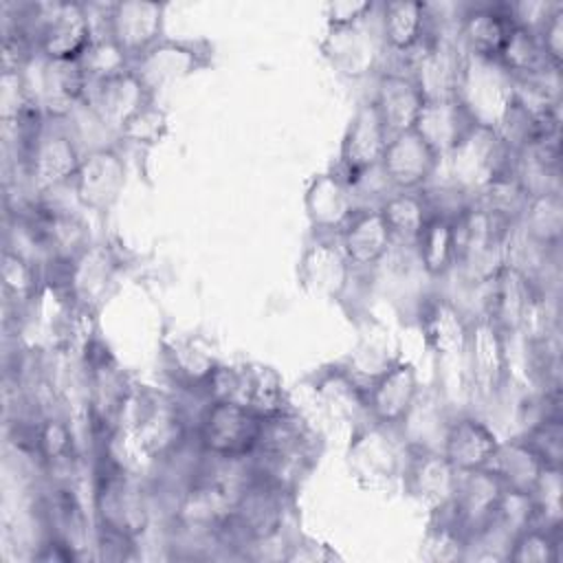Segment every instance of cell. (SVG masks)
I'll list each match as a JSON object with an SVG mask.
<instances>
[{
  "mask_svg": "<svg viewBox=\"0 0 563 563\" xmlns=\"http://www.w3.org/2000/svg\"><path fill=\"white\" fill-rule=\"evenodd\" d=\"M121 438L134 464L143 460L154 468L194 444V418L176 394L134 387L123 413Z\"/></svg>",
  "mask_w": 563,
  "mask_h": 563,
  "instance_id": "1",
  "label": "cell"
},
{
  "mask_svg": "<svg viewBox=\"0 0 563 563\" xmlns=\"http://www.w3.org/2000/svg\"><path fill=\"white\" fill-rule=\"evenodd\" d=\"M319 453V433L295 407H288L275 416L262 418L260 438L249 462L255 477L297 495L317 466Z\"/></svg>",
  "mask_w": 563,
  "mask_h": 563,
  "instance_id": "2",
  "label": "cell"
},
{
  "mask_svg": "<svg viewBox=\"0 0 563 563\" xmlns=\"http://www.w3.org/2000/svg\"><path fill=\"white\" fill-rule=\"evenodd\" d=\"M295 495L253 477L231 506L224 530L227 554L257 556L286 539Z\"/></svg>",
  "mask_w": 563,
  "mask_h": 563,
  "instance_id": "3",
  "label": "cell"
},
{
  "mask_svg": "<svg viewBox=\"0 0 563 563\" xmlns=\"http://www.w3.org/2000/svg\"><path fill=\"white\" fill-rule=\"evenodd\" d=\"M123 255L108 242L92 240L70 262L46 273V286H53L59 301L77 317H95L117 288L123 273Z\"/></svg>",
  "mask_w": 563,
  "mask_h": 563,
  "instance_id": "4",
  "label": "cell"
},
{
  "mask_svg": "<svg viewBox=\"0 0 563 563\" xmlns=\"http://www.w3.org/2000/svg\"><path fill=\"white\" fill-rule=\"evenodd\" d=\"M81 156L84 150L66 119H46L29 143L22 165L13 169H22L33 196L37 198L68 189Z\"/></svg>",
  "mask_w": 563,
  "mask_h": 563,
  "instance_id": "5",
  "label": "cell"
},
{
  "mask_svg": "<svg viewBox=\"0 0 563 563\" xmlns=\"http://www.w3.org/2000/svg\"><path fill=\"white\" fill-rule=\"evenodd\" d=\"M262 418L233 400H207L194 416V442L213 457L244 460L253 453Z\"/></svg>",
  "mask_w": 563,
  "mask_h": 563,
  "instance_id": "6",
  "label": "cell"
},
{
  "mask_svg": "<svg viewBox=\"0 0 563 563\" xmlns=\"http://www.w3.org/2000/svg\"><path fill=\"white\" fill-rule=\"evenodd\" d=\"M22 77L33 108L44 119H70L88 99L90 84L77 62H51L35 53L22 66Z\"/></svg>",
  "mask_w": 563,
  "mask_h": 563,
  "instance_id": "7",
  "label": "cell"
},
{
  "mask_svg": "<svg viewBox=\"0 0 563 563\" xmlns=\"http://www.w3.org/2000/svg\"><path fill=\"white\" fill-rule=\"evenodd\" d=\"M510 158L512 150L495 130L475 125L464 141L442 158V165H446V183L473 198L484 185L510 169Z\"/></svg>",
  "mask_w": 563,
  "mask_h": 563,
  "instance_id": "8",
  "label": "cell"
},
{
  "mask_svg": "<svg viewBox=\"0 0 563 563\" xmlns=\"http://www.w3.org/2000/svg\"><path fill=\"white\" fill-rule=\"evenodd\" d=\"M418 400V369L407 358H389L369 378H365L367 420L378 427L402 431Z\"/></svg>",
  "mask_w": 563,
  "mask_h": 563,
  "instance_id": "9",
  "label": "cell"
},
{
  "mask_svg": "<svg viewBox=\"0 0 563 563\" xmlns=\"http://www.w3.org/2000/svg\"><path fill=\"white\" fill-rule=\"evenodd\" d=\"M213 64V44L207 37H169L158 40L150 51L132 62V70L156 97L161 90L207 70Z\"/></svg>",
  "mask_w": 563,
  "mask_h": 563,
  "instance_id": "10",
  "label": "cell"
},
{
  "mask_svg": "<svg viewBox=\"0 0 563 563\" xmlns=\"http://www.w3.org/2000/svg\"><path fill=\"white\" fill-rule=\"evenodd\" d=\"M128 183V161L119 143H97L84 150L70 183L73 200L95 213H108Z\"/></svg>",
  "mask_w": 563,
  "mask_h": 563,
  "instance_id": "11",
  "label": "cell"
},
{
  "mask_svg": "<svg viewBox=\"0 0 563 563\" xmlns=\"http://www.w3.org/2000/svg\"><path fill=\"white\" fill-rule=\"evenodd\" d=\"M455 97L477 125L497 130L515 101V79L495 59L464 55Z\"/></svg>",
  "mask_w": 563,
  "mask_h": 563,
  "instance_id": "12",
  "label": "cell"
},
{
  "mask_svg": "<svg viewBox=\"0 0 563 563\" xmlns=\"http://www.w3.org/2000/svg\"><path fill=\"white\" fill-rule=\"evenodd\" d=\"M504 493V482L490 468L466 471L457 475V484L449 501L431 512L446 519L468 545V541L493 521Z\"/></svg>",
  "mask_w": 563,
  "mask_h": 563,
  "instance_id": "13",
  "label": "cell"
},
{
  "mask_svg": "<svg viewBox=\"0 0 563 563\" xmlns=\"http://www.w3.org/2000/svg\"><path fill=\"white\" fill-rule=\"evenodd\" d=\"M510 336L484 312L471 314L464 356L473 387L482 396H497L510 380Z\"/></svg>",
  "mask_w": 563,
  "mask_h": 563,
  "instance_id": "14",
  "label": "cell"
},
{
  "mask_svg": "<svg viewBox=\"0 0 563 563\" xmlns=\"http://www.w3.org/2000/svg\"><path fill=\"white\" fill-rule=\"evenodd\" d=\"M387 141H389L387 128H385L376 106L372 103V99L367 97V99L358 101V106L354 108V112L345 125L341 147H339V161H336L334 169L352 187H356L369 174L378 172Z\"/></svg>",
  "mask_w": 563,
  "mask_h": 563,
  "instance_id": "15",
  "label": "cell"
},
{
  "mask_svg": "<svg viewBox=\"0 0 563 563\" xmlns=\"http://www.w3.org/2000/svg\"><path fill=\"white\" fill-rule=\"evenodd\" d=\"M457 471L440 451V446L422 442H405V455L400 464L402 490L424 504L429 510L449 501L457 484Z\"/></svg>",
  "mask_w": 563,
  "mask_h": 563,
  "instance_id": "16",
  "label": "cell"
},
{
  "mask_svg": "<svg viewBox=\"0 0 563 563\" xmlns=\"http://www.w3.org/2000/svg\"><path fill=\"white\" fill-rule=\"evenodd\" d=\"M420 336L438 358H462L468 336L471 314L446 292L427 290L416 306Z\"/></svg>",
  "mask_w": 563,
  "mask_h": 563,
  "instance_id": "17",
  "label": "cell"
},
{
  "mask_svg": "<svg viewBox=\"0 0 563 563\" xmlns=\"http://www.w3.org/2000/svg\"><path fill=\"white\" fill-rule=\"evenodd\" d=\"M442 158L416 132L407 130L389 136L383 161L380 178L389 191H420L438 178Z\"/></svg>",
  "mask_w": 563,
  "mask_h": 563,
  "instance_id": "18",
  "label": "cell"
},
{
  "mask_svg": "<svg viewBox=\"0 0 563 563\" xmlns=\"http://www.w3.org/2000/svg\"><path fill=\"white\" fill-rule=\"evenodd\" d=\"M165 11L167 7L163 2H110L106 4L101 33L110 35L130 62H134L165 37Z\"/></svg>",
  "mask_w": 563,
  "mask_h": 563,
  "instance_id": "19",
  "label": "cell"
},
{
  "mask_svg": "<svg viewBox=\"0 0 563 563\" xmlns=\"http://www.w3.org/2000/svg\"><path fill=\"white\" fill-rule=\"evenodd\" d=\"M539 284L523 271L501 264L482 286V308L510 339L519 336L526 312L539 292Z\"/></svg>",
  "mask_w": 563,
  "mask_h": 563,
  "instance_id": "20",
  "label": "cell"
},
{
  "mask_svg": "<svg viewBox=\"0 0 563 563\" xmlns=\"http://www.w3.org/2000/svg\"><path fill=\"white\" fill-rule=\"evenodd\" d=\"M358 207L356 189L334 167L317 174L303 194V209L312 235L336 238Z\"/></svg>",
  "mask_w": 563,
  "mask_h": 563,
  "instance_id": "21",
  "label": "cell"
},
{
  "mask_svg": "<svg viewBox=\"0 0 563 563\" xmlns=\"http://www.w3.org/2000/svg\"><path fill=\"white\" fill-rule=\"evenodd\" d=\"M299 284L317 297L341 301L354 277V268L345 260L336 238L312 235L299 257Z\"/></svg>",
  "mask_w": 563,
  "mask_h": 563,
  "instance_id": "22",
  "label": "cell"
},
{
  "mask_svg": "<svg viewBox=\"0 0 563 563\" xmlns=\"http://www.w3.org/2000/svg\"><path fill=\"white\" fill-rule=\"evenodd\" d=\"M152 101H156V97L130 68L108 81L90 86L84 106L103 130L117 136L119 130Z\"/></svg>",
  "mask_w": 563,
  "mask_h": 563,
  "instance_id": "23",
  "label": "cell"
},
{
  "mask_svg": "<svg viewBox=\"0 0 563 563\" xmlns=\"http://www.w3.org/2000/svg\"><path fill=\"white\" fill-rule=\"evenodd\" d=\"M499 442L501 438L488 422L473 413H457L444 422L440 451L457 473H466L488 468Z\"/></svg>",
  "mask_w": 563,
  "mask_h": 563,
  "instance_id": "24",
  "label": "cell"
},
{
  "mask_svg": "<svg viewBox=\"0 0 563 563\" xmlns=\"http://www.w3.org/2000/svg\"><path fill=\"white\" fill-rule=\"evenodd\" d=\"M369 99L376 106L389 136L413 130L424 106L422 90L411 73L400 64L380 68L376 73V84Z\"/></svg>",
  "mask_w": 563,
  "mask_h": 563,
  "instance_id": "25",
  "label": "cell"
},
{
  "mask_svg": "<svg viewBox=\"0 0 563 563\" xmlns=\"http://www.w3.org/2000/svg\"><path fill=\"white\" fill-rule=\"evenodd\" d=\"M400 431H391L378 427L374 422H363L352 429L350 442V466L354 468L356 477H367L369 486L378 482L398 479L400 464L405 455V444L398 449L394 444V435Z\"/></svg>",
  "mask_w": 563,
  "mask_h": 563,
  "instance_id": "26",
  "label": "cell"
},
{
  "mask_svg": "<svg viewBox=\"0 0 563 563\" xmlns=\"http://www.w3.org/2000/svg\"><path fill=\"white\" fill-rule=\"evenodd\" d=\"M354 271L376 268L394 249V238L376 205H361L336 235Z\"/></svg>",
  "mask_w": 563,
  "mask_h": 563,
  "instance_id": "27",
  "label": "cell"
},
{
  "mask_svg": "<svg viewBox=\"0 0 563 563\" xmlns=\"http://www.w3.org/2000/svg\"><path fill=\"white\" fill-rule=\"evenodd\" d=\"M312 391L321 407L352 429L367 422L365 380L358 378L352 365L332 363L312 374Z\"/></svg>",
  "mask_w": 563,
  "mask_h": 563,
  "instance_id": "28",
  "label": "cell"
},
{
  "mask_svg": "<svg viewBox=\"0 0 563 563\" xmlns=\"http://www.w3.org/2000/svg\"><path fill=\"white\" fill-rule=\"evenodd\" d=\"M510 20L501 2L464 4L457 15L455 35L466 55L482 59H497L508 35Z\"/></svg>",
  "mask_w": 563,
  "mask_h": 563,
  "instance_id": "29",
  "label": "cell"
},
{
  "mask_svg": "<svg viewBox=\"0 0 563 563\" xmlns=\"http://www.w3.org/2000/svg\"><path fill=\"white\" fill-rule=\"evenodd\" d=\"M378 29L387 55L398 57V64L405 62L429 35L431 20L427 2L391 0L378 4Z\"/></svg>",
  "mask_w": 563,
  "mask_h": 563,
  "instance_id": "30",
  "label": "cell"
},
{
  "mask_svg": "<svg viewBox=\"0 0 563 563\" xmlns=\"http://www.w3.org/2000/svg\"><path fill=\"white\" fill-rule=\"evenodd\" d=\"M475 125V119L457 97H442L424 99L413 130L440 158H446Z\"/></svg>",
  "mask_w": 563,
  "mask_h": 563,
  "instance_id": "31",
  "label": "cell"
},
{
  "mask_svg": "<svg viewBox=\"0 0 563 563\" xmlns=\"http://www.w3.org/2000/svg\"><path fill=\"white\" fill-rule=\"evenodd\" d=\"M510 174L528 196L561 194V136H541L512 152Z\"/></svg>",
  "mask_w": 563,
  "mask_h": 563,
  "instance_id": "32",
  "label": "cell"
},
{
  "mask_svg": "<svg viewBox=\"0 0 563 563\" xmlns=\"http://www.w3.org/2000/svg\"><path fill=\"white\" fill-rule=\"evenodd\" d=\"M2 299L4 314L22 319L40 299L46 286V271L24 253L4 244L2 249Z\"/></svg>",
  "mask_w": 563,
  "mask_h": 563,
  "instance_id": "33",
  "label": "cell"
},
{
  "mask_svg": "<svg viewBox=\"0 0 563 563\" xmlns=\"http://www.w3.org/2000/svg\"><path fill=\"white\" fill-rule=\"evenodd\" d=\"M163 365L178 391L202 402V391L220 361L191 339H174L163 345Z\"/></svg>",
  "mask_w": 563,
  "mask_h": 563,
  "instance_id": "34",
  "label": "cell"
},
{
  "mask_svg": "<svg viewBox=\"0 0 563 563\" xmlns=\"http://www.w3.org/2000/svg\"><path fill=\"white\" fill-rule=\"evenodd\" d=\"M231 400L244 405L260 418H268L292 407L284 389L282 376L273 367L262 363L235 365V387Z\"/></svg>",
  "mask_w": 563,
  "mask_h": 563,
  "instance_id": "35",
  "label": "cell"
},
{
  "mask_svg": "<svg viewBox=\"0 0 563 563\" xmlns=\"http://www.w3.org/2000/svg\"><path fill=\"white\" fill-rule=\"evenodd\" d=\"M367 22L369 20L350 29H328V42L323 46L325 55L330 57L332 66L350 77H361L376 70L383 53H387L380 33L374 37L367 35Z\"/></svg>",
  "mask_w": 563,
  "mask_h": 563,
  "instance_id": "36",
  "label": "cell"
},
{
  "mask_svg": "<svg viewBox=\"0 0 563 563\" xmlns=\"http://www.w3.org/2000/svg\"><path fill=\"white\" fill-rule=\"evenodd\" d=\"M413 257L420 271L429 279H444L457 266L455 227L453 218L444 213H431L422 231L413 242Z\"/></svg>",
  "mask_w": 563,
  "mask_h": 563,
  "instance_id": "37",
  "label": "cell"
},
{
  "mask_svg": "<svg viewBox=\"0 0 563 563\" xmlns=\"http://www.w3.org/2000/svg\"><path fill=\"white\" fill-rule=\"evenodd\" d=\"M488 468L504 482L508 490L530 495L548 466L521 435H512L499 442V449Z\"/></svg>",
  "mask_w": 563,
  "mask_h": 563,
  "instance_id": "38",
  "label": "cell"
},
{
  "mask_svg": "<svg viewBox=\"0 0 563 563\" xmlns=\"http://www.w3.org/2000/svg\"><path fill=\"white\" fill-rule=\"evenodd\" d=\"M396 246H411L431 216V207L420 191H387L376 205Z\"/></svg>",
  "mask_w": 563,
  "mask_h": 563,
  "instance_id": "39",
  "label": "cell"
},
{
  "mask_svg": "<svg viewBox=\"0 0 563 563\" xmlns=\"http://www.w3.org/2000/svg\"><path fill=\"white\" fill-rule=\"evenodd\" d=\"M519 229L543 251L559 253L563 238V198L561 194L532 196L519 218Z\"/></svg>",
  "mask_w": 563,
  "mask_h": 563,
  "instance_id": "40",
  "label": "cell"
},
{
  "mask_svg": "<svg viewBox=\"0 0 563 563\" xmlns=\"http://www.w3.org/2000/svg\"><path fill=\"white\" fill-rule=\"evenodd\" d=\"M530 196L528 191L521 187V183L510 174V169L497 178H493L488 185H484L473 198L471 202L477 205L479 209L488 211L490 216H495L497 220L506 222V224H515L519 222L526 205H528Z\"/></svg>",
  "mask_w": 563,
  "mask_h": 563,
  "instance_id": "41",
  "label": "cell"
},
{
  "mask_svg": "<svg viewBox=\"0 0 563 563\" xmlns=\"http://www.w3.org/2000/svg\"><path fill=\"white\" fill-rule=\"evenodd\" d=\"M563 530L530 523L508 543L504 561L515 563H559L563 559Z\"/></svg>",
  "mask_w": 563,
  "mask_h": 563,
  "instance_id": "42",
  "label": "cell"
},
{
  "mask_svg": "<svg viewBox=\"0 0 563 563\" xmlns=\"http://www.w3.org/2000/svg\"><path fill=\"white\" fill-rule=\"evenodd\" d=\"M512 79H521V77H532L539 75L548 68H554L543 48L541 42L534 33H528L523 29L512 26L510 35L499 53V57L495 59ZM561 70V68H559Z\"/></svg>",
  "mask_w": 563,
  "mask_h": 563,
  "instance_id": "43",
  "label": "cell"
},
{
  "mask_svg": "<svg viewBox=\"0 0 563 563\" xmlns=\"http://www.w3.org/2000/svg\"><path fill=\"white\" fill-rule=\"evenodd\" d=\"M86 81L90 86H97L101 81H108L125 70L132 68L130 57L121 51V46L106 33L97 35L90 46L86 48V53L77 59Z\"/></svg>",
  "mask_w": 563,
  "mask_h": 563,
  "instance_id": "44",
  "label": "cell"
},
{
  "mask_svg": "<svg viewBox=\"0 0 563 563\" xmlns=\"http://www.w3.org/2000/svg\"><path fill=\"white\" fill-rule=\"evenodd\" d=\"M534 523L563 530V479L561 468L548 466L530 490Z\"/></svg>",
  "mask_w": 563,
  "mask_h": 563,
  "instance_id": "45",
  "label": "cell"
},
{
  "mask_svg": "<svg viewBox=\"0 0 563 563\" xmlns=\"http://www.w3.org/2000/svg\"><path fill=\"white\" fill-rule=\"evenodd\" d=\"M169 128L167 112L156 103H147L141 112H136L114 136L123 145H132L139 150H150L158 145Z\"/></svg>",
  "mask_w": 563,
  "mask_h": 563,
  "instance_id": "46",
  "label": "cell"
},
{
  "mask_svg": "<svg viewBox=\"0 0 563 563\" xmlns=\"http://www.w3.org/2000/svg\"><path fill=\"white\" fill-rule=\"evenodd\" d=\"M504 11L512 26L523 29L528 33L539 35L545 20L561 2H545V0H519V2H501Z\"/></svg>",
  "mask_w": 563,
  "mask_h": 563,
  "instance_id": "47",
  "label": "cell"
},
{
  "mask_svg": "<svg viewBox=\"0 0 563 563\" xmlns=\"http://www.w3.org/2000/svg\"><path fill=\"white\" fill-rule=\"evenodd\" d=\"M136 552H139V539L95 526V532H92V556L95 559L128 561V559H136Z\"/></svg>",
  "mask_w": 563,
  "mask_h": 563,
  "instance_id": "48",
  "label": "cell"
},
{
  "mask_svg": "<svg viewBox=\"0 0 563 563\" xmlns=\"http://www.w3.org/2000/svg\"><path fill=\"white\" fill-rule=\"evenodd\" d=\"M378 9L376 2H356V0H343V2H330L325 7L328 29H350L356 26L374 15Z\"/></svg>",
  "mask_w": 563,
  "mask_h": 563,
  "instance_id": "49",
  "label": "cell"
},
{
  "mask_svg": "<svg viewBox=\"0 0 563 563\" xmlns=\"http://www.w3.org/2000/svg\"><path fill=\"white\" fill-rule=\"evenodd\" d=\"M537 37L541 42V48H543L548 62L554 68H561V64H563V2L545 20V24Z\"/></svg>",
  "mask_w": 563,
  "mask_h": 563,
  "instance_id": "50",
  "label": "cell"
}]
</instances>
